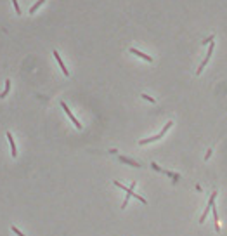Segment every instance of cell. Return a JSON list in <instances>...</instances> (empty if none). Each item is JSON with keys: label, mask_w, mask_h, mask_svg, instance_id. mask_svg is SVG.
<instances>
[{"label": "cell", "mask_w": 227, "mask_h": 236, "mask_svg": "<svg viewBox=\"0 0 227 236\" xmlns=\"http://www.w3.org/2000/svg\"><path fill=\"white\" fill-rule=\"evenodd\" d=\"M215 200H217V191H215V193H212V196H210V200H208V205H206V207H205V210H203V215H201V219H200V222H201V224L205 222L206 215L212 212V207L215 205Z\"/></svg>", "instance_id": "cell-1"}, {"label": "cell", "mask_w": 227, "mask_h": 236, "mask_svg": "<svg viewBox=\"0 0 227 236\" xmlns=\"http://www.w3.org/2000/svg\"><path fill=\"white\" fill-rule=\"evenodd\" d=\"M213 49H215V42H210V43H208V52H206V57H205V61L201 63V66L198 68L196 75H201V71L205 69V66L208 64V61H210V57H212V54H213Z\"/></svg>", "instance_id": "cell-2"}, {"label": "cell", "mask_w": 227, "mask_h": 236, "mask_svg": "<svg viewBox=\"0 0 227 236\" xmlns=\"http://www.w3.org/2000/svg\"><path fill=\"white\" fill-rule=\"evenodd\" d=\"M61 106H62V109L66 111L68 118H69V120H71V122H73L75 125H76V129H78V130H82V123H80V122H78V118H76V116H75V115L71 113V109L68 108V104H66V103H61Z\"/></svg>", "instance_id": "cell-3"}, {"label": "cell", "mask_w": 227, "mask_h": 236, "mask_svg": "<svg viewBox=\"0 0 227 236\" xmlns=\"http://www.w3.org/2000/svg\"><path fill=\"white\" fill-rule=\"evenodd\" d=\"M54 57H56V61H57V64L61 66V69H62V73H64V76H69V71H68V68L64 66V63H62V59H61V56H59V52H57V50H54Z\"/></svg>", "instance_id": "cell-4"}, {"label": "cell", "mask_w": 227, "mask_h": 236, "mask_svg": "<svg viewBox=\"0 0 227 236\" xmlns=\"http://www.w3.org/2000/svg\"><path fill=\"white\" fill-rule=\"evenodd\" d=\"M7 141H9V146H10V153H12V156H17V146H16L14 137H12V134H10V132H7Z\"/></svg>", "instance_id": "cell-5"}, {"label": "cell", "mask_w": 227, "mask_h": 236, "mask_svg": "<svg viewBox=\"0 0 227 236\" xmlns=\"http://www.w3.org/2000/svg\"><path fill=\"white\" fill-rule=\"evenodd\" d=\"M134 188H135V182H132V186L127 189V196H125V200L121 202V208H125V207L128 205V202H130V198H132V195H134Z\"/></svg>", "instance_id": "cell-6"}, {"label": "cell", "mask_w": 227, "mask_h": 236, "mask_svg": "<svg viewBox=\"0 0 227 236\" xmlns=\"http://www.w3.org/2000/svg\"><path fill=\"white\" fill-rule=\"evenodd\" d=\"M130 52L135 54V56H139L141 59H146L147 63H153V57H151V56H147V54H144V52H141V50H137V49H130Z\"/></svg>", "instance_id": "cell-7"}, {"label": "cell", "mask_w": 227, "mask_h": 236, "mask_svg": "<svg viewBox=\"0 0 227 236\" xmlns=\"http://www.w3.org/2000/svg\"><path fill=\"white\" fill-rule=\"evenodd\" d=\"M158 139H161V137H160V134H158V136H153V137H147V139H141V141H139V144H141V146H146V144L154 142V141H158Z\"/></svg>", "instance_id": "cell-8"}, {"label": "cell", "mask_w": 227, "mask_h": 236, "mask_svg": "<svg viewBox=\"0 0 227 236\" xmlns=\"http://www.w3.org/2000/svg\"><path fill=\"white\" fill-rule=\"evenodd\" d=\"M118 160H121V162H125V163H128V165L139 167V162H135V160H130V158H125V156H120V155H118Z\"/></svg>", "instance_id": "cell-9"}, {"label": "cell", "mask_w": 227, "mask_h": 236, "mask_svg": "<svg viewBox=\"0 0 227 236\" xmlns=\"http://www.w3.org/2000/svg\"><path fill=\"white\" fill-rule=\"evenodd\" d=\"M9 90H10V80H5V90L0 94V97L3 99V97H7V94H9Z\"/></svg>", "instance_id": "cell-10"}, {"label": "cell", "mask_w": 227, "mask_h": 236, "mask_svg": "<svg viewBox=\"0 0 227 236\" xmlns=\"http://www.w3.org/2000/svg\"><path fill=\"white\" fill-rule=\"evenodd\" d=\"M172 125H174V122H172V120H170V122H167V123H165V127H163V130L160 132V137H163V136H165V134L168 132V129H170Z\"/></svg>", "instance_id": "cell-11"}, {"label": "cell", "mask_w": 227, "mask_h": 236, "mask_svg": "<svg viewBox=\"0 0 227 236\" xmlns=\"http://www.w3.org/2000/svg\"><path fill=\"white\" fill-rule=\"evenodd\" d=\"M43 3H45V0H38L36 3H33V7L29 9V14H35V10H36V9H38L40 5H43Z\"/></svg>", "instance_id": "cell-12"}, {"label": "cell", "mask_w": 227, "mask_h": 236, "mask_svg": "<svg viewBox=\"0 0 227 236\" xmlns=\"http://www.w3.org/2000/svg\"><path fill=\"white\" fill-rule=\"evenodd\" d=\"M10 229H12V233H14V235H17V236H24V233H23L21 229H17L16 226H10Z\"/></svg>", "instance_id": "cell-13"}, {"label": "cell", "mask_w": 227, "mask_h": 236, "mask_svg": "<svg viewBox=\"0 0 227 236\" xmlns=\"http://www.w3.org/2000/svg\"><path fill=\"white\" fill-rule=\"evenodd\" d=\"M12 5H14V10H16V14H21V7H19L17 0H12Z\"/></svg>", "instance_id": "cell-14"}, {"label": "cell", "mask_w": 227, "mask_h": 236, "mask_svg": "<svg viewBox=\"0 0 227 236\" xmlns=\"http://www.w3.org/2000/svg\"><path fill=\"white\" fill-rule=\"evenodd\" d=\"M142 99H146V101H149V103H153V104L156 103V99H154V97H151V96H147V94H142Z\"/></svg>", "instance_id": "cell-15"}, {"label": "cell", "mask_w": 227, "mask_h": 236, "mask_svg": "<svg viewBox=\"0 0 227 236\" xmlns=\"http://www.w3.org/2000/svg\"><path fill=\"white\" fill-rule=\"evenodd\" d=\"M210 42H213V35H210L208 38H205V40L201 42V45H206V43H210Z\"/></svg>", "instance_id": "cell-16"}, {"label": "cell", "mask_w": 227, "mask_h": 236, "mask_svg": "<svg viewBox=\"0 0 227 236\" xmlns=\"http://www.w3.org/2000/svg\"><path fill=\"white\" fill-rule=\"evenodd\" d=\"M132 196H134V198H137V200H139L141 203H144V205H146V198H142V196H139V195H135V193H134Z\"/></svg>", "instance_id": "cell-17"}, {"label": "cell", "mask_w": 227, "mask_h": 236, "mask_svg": "<svg viewBox=\"0 0 227 236\" xmlns=\"http://www.w3.org/2000/svg\"><path fill=\"white\" fill-rule=\"evenodd\" d=\"M212 153H213V151H212V149H208V151H206V155H205V160H210V156H212Z\"/></svg>", "instance_id": "cell-18"}, {"label": "cell", "mask_w": 227, "mask_h": 236, "mask_svg": "<svg viewBox=\"0 0 227 236\" xmlns=\"http://www.w3.org/2000/svg\"><path fill=\"white\" fill-rule=\"evenodd\" d=\"M151 167H153V170H156V172H161V169H160V167H158V165H156V163H153V165H151Z\"/></svg>", "instance_id": "cell-19"}]
</instances>
